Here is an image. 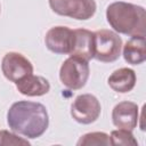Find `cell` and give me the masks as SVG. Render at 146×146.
Returning a JSON list of instances; mask_svg holds the SVG:
<instances>
[{
    "label": "cell",
    "mask_w": 146,
    "mask_h": 146,
    "mask_svg": "<svg viewBox=\"0 0 146 146\" xmlns=\"http://www.w3.org/2000/svg\"><path fill=\"white\" fill-rule=\"evenodd\" d=\"M7 123L14 132L25 138L35 139L48 129L49 115L46 106L41 103L19 100L9 107Z\"/></svg>",
    "instance_id": "1"
},
{
    "label": "cell",
    "mask_w": 146,
    "mask_h": 146,
    "mask_svg": "<svg viewBox=\"0 0 146 146\" xmlns=\"http://www.w3.org/2000/svg\"><path fill=\"white\" fill-rule=\"evenodd\" d=\"M110 26L117 33L125 35H144L146 33L145 8L124 1L111 3L106 9Z\"/></svg>",
    "instance_id": "2"
},
{
    "label": "cell",
    "mask_w": 146,
    "mask_h": 146,
    "mask_svg": "<svg viewBox=\"0 0 146 146\" xmlns=\"http://www.w3.org/2000/svg\"><path fill=\"white\" fill-rule=\"evenodd\" d=\"M122 39L111 30L94 32V58L103 63H112L121 56Z\"/></svg>",
    "instance_id": "3"
},
{
    "label": "cell",
    "mask_w": 146,
    "mask_h": 146,
    "mask_svg": "<svg viewBox=\"0 0 146 146\" xmlns=\"http://www.w3.org/2000/svg\"><path fill=\"white\" fill-rule=\"evenodd\" d=\"M89 62L75 56H70L65 59L59 68L60 82L71 90L83 88L89 79Z\"/></svg>",
    "instance_id": "4"
},
{
    "label": "cell",
    "mask_w": 146,
    "mask_h": 146,
    "mask_svg": "<svg viewBox=\"0 0 146 146\" xmlns=\"http://www.w3.org/2000/svg\"><path fill=\"white\" fill-rule=\"evenodd\" d=\"M49 6L55 14L79 21L91 18L97 9L95 0H49Z\"/></svg>",
    "instance_id": "5"
},
{
    "label": "cell",
    "mask_w": 146,
    "mask_h": 146,
    "mask_svg": "<svg viewBox=\"0 0 146 146\" xmlns=\"http://www.w3.org/2000/svg\"><path fill=\"white\" fill-rule=\"evenodd\" d=\"M102 106L96 96L91 94L79 95L71 106L72 117L81 124H90L98 120Z\"/></svg>",
    "instance_id": "6"
},
{
    "label": "cell",
    "mask_w": 146,
    "mask_h": 146,
    "mask_svg": "<svg viewBox=\"0 0 146 146\" xmlns=\"http://www.w3.org/2000/svg\"><path fill=\"white\" fill-rule=\"evenodd\" d=\"M1 71L7 80L16 83L27 75L33 74V65L24 55L9 51L2 57Z\"/></svg>",
    "instance_id": "7"
},
{
    "label": "cell",
    "mask_w": 146,
    "mask_h": 146,
    "mask_svg": "<svg viewBox=\"0 0 146 146\" xmlns=\"http://www.w3.org/2000/svg\"><path fill=\"white\" fill-rule=\"evenodd\" d=\"M74 31L67 26H54L44 36L46 47L54 54L70 55L73 49Z\"/></svg>",
    "instance_id": "8"
},
{
    "label": "cell",
    "mask_w": 146,
    "mask_h": 146,
    "mask_svg": "<svg viewBox=\"0 0 146 146\" xmlns=\"http://www.w3.org/2000/svg\"><path fill=\"white\" fill-rule=\"evenodd\" d=\"M139 119V110L137 104L132 102H121L116 104L112 111V121L113 124L119 129H127L132 131Z\"/></svg>",
    "instance_id": "9"
},
{
    "label": "cell",
    "mask_w": 146,
    "mask_h": 146,
    "mask_svg": "<svg viewBox=\"0 0 146 146\" xmlns=\"http://www.w3.org/2000/svg\"><path fill=\"white\" fill-rule=\"evenodd\" d=\"M74 42L71 56H75L89 62L94 58V32L86 29H75Z\"/></svg>",
    "instance_id": "10"
},
{
    "label": "cell",
    "mask_w": 146,
    "mask_h": 146,
    "mask_svg": "<svg viewBox=\"0 0 146 146\" xmlns=\"http://www.w3.org/2000/svg\"><path fill=\"white\" fill-rule=\"evenodd\" d=\"M17 90L27 97H39L43 96L49 92L50 90V83L49 81L40 75H27L26 78L22 79L21 81L16 82Z\"/></svg>",
    "instance_id": "11"
},
{
    "label": "cell",
    "mask_w": 146,
    "mask_h": 146,
    "mask_svg": "<svg viewBox=\"0 0 146 146\" xmlns=\"http://www.w3.org/2000/svg\"><path fill=\"white\" fill-rule=\"evenodd\" d=\"M123 58L128 64L139 65L146 60V39L144 35L131 36L123 46Z\"/></svg>",
    "instance_id": "12"
},
{
    "label": "cell",
    "mask_w": 146,
    "mask_h": 146,
    "mask_svg": "<svg viewBox=\"0 0 146 146\" xmlns=\"http://www.w3.org/2000/svg\"><path fill=\"white\" fill-rule=\"evenodd\" d=\"M136 73L129 67H121L115 70L108 76V86L119 94H127L135 88L136 84Z\"/></svg>",
    "instance_id": "13"
},
{
    "label": "cell",
    "mask_w": 146,
    "mask_h": 146,
    "mask_svg": "<svg viewBox=\"0 0 146 146\" xmlns=\"http://www.w3.org/2000/svg\"><path fill=\"white\" fill-rule=\"evenodd\" d=\"M78 146H84V145H95V146H99V145H104V146H110L111 145V139L110 136L105 132H88L83 136L80 137V139L76 143Z\"/></svg>",
    "instance_id": "14"
},
{
    "label": "cell",
    "mask_w": 146,
    "mask_h": 146,
    "mask_svg": "<svg viewBox=\"0 0 146 146\" xmlns=\"http://www.w3.org/2000/svg\"><path fill=\"white\" fill-rule=\"evenodd\" d=\"M111 139V145H124V146H129V145H138L137 139L133 137L132 132L130 130L127 129H117V130H113L111 132L110 136Z\"/></svg>",
    "instance_id": "15"
},
{
    "label": "cell",
    "mask_w": 146,
    "mask_h": 146,
    "mask_svg": "<svg viewBox=\"0 0 146 146\" xmlns=\"http://www.w3.org/2000/svg\"><path fill=\"white\" fill-rule=\"evenodd\" d=\"M0 145H30L27 138L19 137L18 133L10 132L8 130H0Z\"/></svg>",
    "instance_id": "16"
},
{
    "label": "cell",
    "mask_w": 146,
    "mask_h": 146,
    "mask_svg": "<svg viewBox=\"0 0 146 146\" xmlns=\"http://www.w3.org/2000/svg\"><path fill=\"white\" fill-rule=\"evenodd\" d=\"M0 10H1V7H0Z\"/></svg>",
    "instance_id": "17"
}]
</instances>
